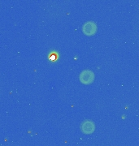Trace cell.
Listing matches in <instances>:
<instances>
[{
    "mask_svg": "<svg viewBox=\"0 0 139 146\" xmlns=\"http://www.w3.org/2000/svg\"><path fill=\"white\" fill-rule=\"evenodd\" d=\"M81 130L84 134H92L95 131V124L91 120H84L81 123Z\"/></svg>",
    "mask_w": 139,
    "mask_h": 146,
    "instance_id": "3",
    "label": "cell"
},
{
    "mask_svg": "<svg viewBox=\"0 0 139 146\" xmlns=\"http://www.w3.org/2000/svg\"><path fill=\"white\" fill-rule=\"evenodd\" d=\"M80 81L82 84H90L94 80V73L93 72L90 70H84L82 72L80 73L79 76Z\"/></svg>",
    "mask_w": 139,
    "mask_h": 146,
    "instance_id": "1",
    "label": "cell"
},
{
    "mask_svg": "<svg viewBox=\"0 0 139 146\" xmlns=\"http://www.w3.org/2000/svg\"><path fill=\"white\" fill-rule=\"evenodd\" d=\"M82 31L86 36H93L97 32V25L93 21L86 22L82 27Z\"/></svg>",
    "mask_w": 139,
    "mask_h": 146,
    "instance_id": "2",
    "label": "cell"
}]
</instances>
